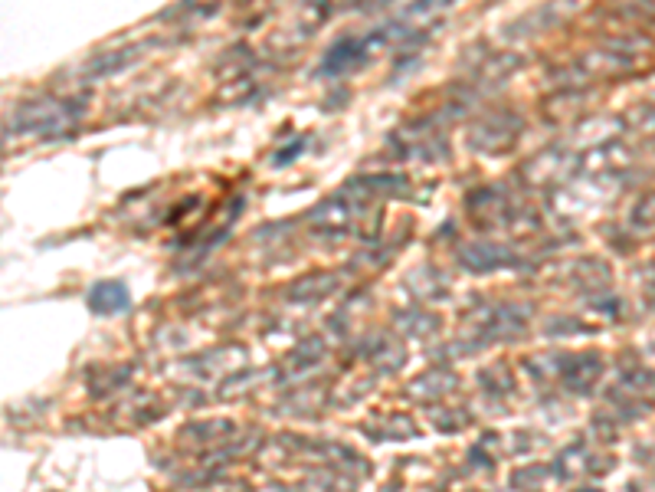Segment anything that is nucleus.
Segmentation results:
<instances>
[{
	"label": "nucleus",
	"mask_w": 655,
	"mask_h": 492,
	"mask_svg": "<svg viewBox=\"0 0 655 492\" xmlns=\"http://www.w3.org/2000/svg\"><path fill=\"white\" fill-rule=\"evenodd\" d=\"M348 187H350V184H348ZM354 217H358L354 187H350V191L334 194V197H328V201L318 204V207L312 210V223L318 230H324V233H338V230L350 227V223H354Z\"/></svg>",
	"instance_id": "f257e3e1"
},
{
	"label": "nucleus",
	"mask_w": 655,
	"mask_h": 492,
	"mask_svg": "<svg viewBox=\"0 0 655 492\" xmlns=\"http://www.w3.org/2000/svg\"><path fill=\"white\" fill-rule=\"evenodd\" d=\"M20 125H27L30 132L56 135V132H63V128L69 125V119H66V105H59V102L30 105V109H23V115H20Z\"/></svg>",
	"instance_id": "f03ea898"
},
{
	"label": "nucleus",
	"mask_w": 655,
	"mask_h": 492,
	"mask_svg": "<svg viewBox=\"0 0 655 492\" xmlns=\"http://www.w3.org/2000/svg\"><path fill=\"white\" fill-rule=\"evenodd\" d=\"M600 371H603V361L596 355H574L564 361V384L570 391L584 394L596 384Z\"/></svg>",
	"instance_id": "7ed1b4c3"
},
{
	"label": "nucleus",
	"mask_w": 655,
	"mask_h": 492,
	"mask_svg": "<svg viewBox=\"0 0 655 492\" xmlns=\"http://www.w3.org/2000/svg\"><path fill=\"white\" fill-rule=\"evenodd\" d=\"M629 161H632V151H629L626 145H616V141H610V145L593 148L590 155L584 158V171H590V174L623 171V168H629Z\"/></svg>",
	"instance_id": "20e7f679"
},
{
	"label": "nucleus",
	"mask_w": 655,
	"mask_h": 492,
	"mask_svg": "<svg viewBox=\"0 0 655 492\" xmlns=\"http://www.w3.org/2000/svg\"><path fill=\"white\" fill-rule=\"evenodd\" d=\"M459 260L469 266V269H495L508 260V250L498 243H488V240H476L459 250Z\"/></svg>",
	"instance_id": "39448f33"
},
{
	"label": "nucleus",
	"mask_w": 655,
	"mask_h": 492,
	"mask_svg": "<svg viewBox=\"0 0 655 492\" xmlns=\"http://www.w3.org/2000/svg\"><path fill=\"white\" fill-rule=\"evenodd\" d=\"M498 122H495V115L488 122H482V125L476 128V135H472V141H476L478 148H485V151H502V148H508L514 141V128H518V122L505 119L502 128H495Z\"/></svg>",
	"instance_id": "423d86ee"
},
{
	"label": "nucleus",
	"mask_w": 655,
	"mask_h": 492,
	"mask_svg": "<svg viewBox=\"0 0 655 492\" xmlns=\"http://www.w3.org/2000/svg\"><path fill=\"white\" fill-rule=\"evenodd\" d=\"M620 394V401L626 397H636V401H655V371L649 368H639V371H629L620 381V387H613V397Z\"/></svg>",
	"instance_id": "0eeeda50"
},
{
	"label": "nucleus",
	"mask_w": 655,
	"mask_h": 492,
	"mask_svg": "<svg viewBox=\"0 0 655 492\" xmlns=\"http://www.w3.org/2000/svg\"><path fill=\"white\" fill-rule=\"evenodd\" d=\"M452 387H456V378L449 371H426L423 378L406 384V394H414L416 401H430V397H442Z\"/></svg>",
	"instance_id": "6e6552de"
},
{
	"label": "nucleus",
	"mask_w": 655,
	"mask_h": 492,
	"mask_svg": "<svg viewBox=\"0 0 655 492\" xmlns=\"http://www.w3.org/2000/svg\"><path fill=\"white\" fill-rule=\"evenodd\" d=\"M89 305H92V312H99V315L122 312V309H128V289L122 283H99L89 292Z\"/></svg>",
	"instance_id": "1a4fd4ad"
},
{
	"label": "nucleus",
	"mask_w": 655,
	"mask_h": 492,
	"mask_svg": "<svg viewBox=\"0 0 655 492\" xmlns=\"http://www.w3.org/2000/svg\"><path fill=\"white\" fill-rule=\"evenodd\" d=\"M554 158H560V151H544V155L531 158V161L524 164V178H528V181H534V184H548L554 174L564 171V164L554 161Z\"/></svg>",
	"instance_id": "9d476101"
},
{
	"label": "nucleus",
	"mask_w": 655,
	"mask_h": 492,
	"mask_svg": "<svg viewBox=\"0 0 655 492\" xmlns=\"http://www.w3.org/2000/svg\"><path fill=\"white\" fill-rule=\"evenodd\" d=\"M557 466H560V473H564V479H577V476H587L593 469V460H590V453L587 450H580V447H574V450H567L560 460H557Z\"/></svg>",
	"instance_id": "9b49d317"
},
{
	"label": "nucleus",
	"mask_w": 655,
	"mask_h": 492,
	"mask_svg": "<svg viewBox=\"0 0 655 492\" xmlns=\"http://www.w3.org/2000/svg\"><path fill=\"white\" fill-rule=\"evenodd\" d=\"M626 125L642 135H655V105H632L626 112Z\"/></svg>",
	"instance_id": "f8f14e48"
},
{
	"label": "nucleus",
	"mask_w": 655,
	"mask_h": 492,
	"mask_svg": "<svg viewBox=\"0 0 655 492\" xmlns=\"http://www.w3.org/2000/svg\"><path fill=\"white\" fill-rule=\"evenodd\" d=\"M632 223H636V227H655V194H646V197L632 207Z\"/></svg>",
	"instance_id": "ddd939ff"
},
{
	"label": "nucleus",
	"mask_w": 655,
	"mask_h": 492,
	"mask_svg": "<svg viewBox=\"0 0 655 492\" xmlns=\"http://www.w3.org/2000/svg\"><path fill=\"white\" fill-rule=\"evenodd\" d=\"M334 279L332 276H324V273H318V276H308V279H302V283H296V296H318V289L314 286H332Z\"/></svg>",
	"instance_id": "4468645a"
},
{
	"label": "nucleus",
	"mask_w": 655,
	"mask_h": 492,
	"mask_svg": "<svg viewBox=\"0 0 655 492\" xmlns=\"http://www.w3.org/2000/svg\"><path fill=\"white\" fill-rule=\"evenodd\" d=\"M584 492H600V489H584Z\"/></svg>",
	"instance_id": "2eb2a0df"
}]
</instances>
